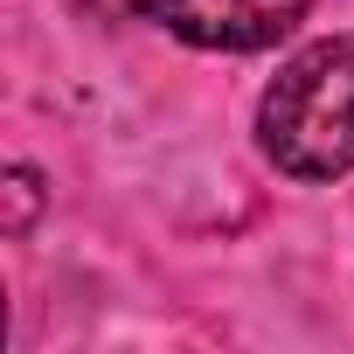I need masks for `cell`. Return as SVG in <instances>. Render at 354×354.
Masks as SVG:
<instances>
[{
	"label": "cell",
	"mask_w": 354,
	"mask_h": 354,
	"mask_svg": "<svg viewBox=\"0 0 354 354\" xmlns=\"http://www.w3.org/2000/svg\"><path fill=\"white\" fill-rule=\"evenodd\" d=\"M257 146L292 181L354 174V35H319L278 63L257 104Z\"/></svg>",
	"instance_id": "6da1fadb"
},
{
	"label": "cell",
	"mask_w": 354,
	"mask_h": 354,
	"mask_svg": "<svg viewBox=\"0 0 354 354\" xmlns=\"http://www.w3.org/2000/svg\"><path fill=\"white\" fill-rule=\"evenodd\" d=\"M313 0H146V21H160L167 35H181L195 49H223V56H250L285 42L306 21Z\"/></svg>",
	"instance_id": "7a4b0ae2"
},
{
	"label": "cell",
	"mask_w": 354,
	"mask_h": 354,
	"mask_svg": "<svg viewBox=\"0 0 354 354\" xmlns=\"http://www.w3.org/2000/svg\"><path fill=\"white\" fill-rule=\"evenodd\" d=\"M8 195H15V209H8V236H21V230L35 223V202H42V181H35L28 167H15V174H8Z\"/></svg>",
	"instance_id": "3957f363"
}]
</instances>
